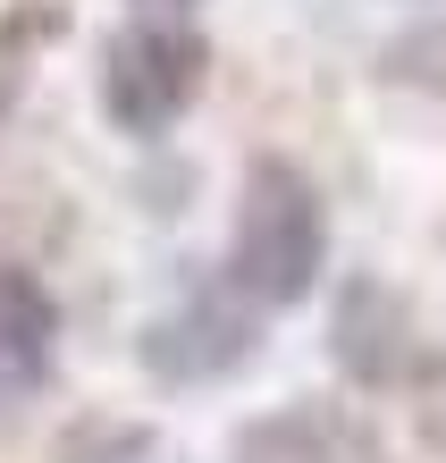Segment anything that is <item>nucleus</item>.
Returning <instances> with one entry per match:
<instances>
[{
    "label": "nucleus",
    "mask_w": 446,
    "mask_h": 463,
    "mask_svg": "<svg viewBox=\"0 0 446 463\" xmlns=\"http://www.w3.org/2000/svg\"><path fill=\"white\" fill-rule=\"evenodd\" d=\"M328 261V203L295 160H253L236 185V228H228V287L253 304L287 312L320 287Z\"/></svg>",
    "instance_id": "1"
},
{
    "label": "nucleus",
    "mask_w": 446,
    "mask_h": 463,
    "mask_svg": "<svg viewBox=\"0 0 446 463\" xmlns=\"http://www.w3.org/2000/svg\"><path fill=\"white\" fill-rule=\"evenodd\" d=\"M211 76V43L185 17H135L101 43V110L119 135H169Z\"/></svg>",
    "instance_id": "2"
},
{
    "label": "nucleus",
    "mask_w": 446,
    "mask_h": 463,
    "mask_svg": "<svg viewBox=\"0 0 446 463\" xmlns=\"http://www.w3.org/2000/svg\"><path fill=\"white\" fill-rule=\"evenodd\" d=\"M253 354H261V337H253V320H244L228 295H194L185 312H169V320L144 329V371L177 379V388L219 379V371H244Z\"/></svg>",
    "instance_id": "3"
},
{
    "label": "nucleus",
    "mask_w": 446,
    "mask_h": 463,
    "mask_svg": "<svg viewBox=\"0 0 446 463\" xmlns=\"http://www.w3.org/2000/svg\"><path fill=\"white\" fill-rule=\"evenodd\" d=\"M236 463H387L346 404H287L236 439Z\"/></svg>",
    "instance_id": "4"
},
{
    "label": "nucleus",
    "mask_w": 446,
    "mask_h": 463,
    "mask_svg": "<svg viewBox=\"0 0 446 463\" xmlns=\"http://www.w3.org/2000/svg\"><path fill=\"white\" fill-rule=\"evenodd\" d=\"M51 354H60V304L43 295L34 269L0 261V404H17L25 388H43Z\"/></svg>",
    "instance_id": "5"
},
{
    "label": "nucleus",
    "mask_w": 446,
    "mask_h": 463,
    "mask_svg": "<svg viewBox=\"0 0 446 463\" xmlns=\"http://www.w3.org/2000/svg\"><path fill=\"white\" fill-rule=\"evenodd\" d=\"M60 463H185V455H169L152 430H135V421H85V430L60 439Z\"/></svg>",
    "instance_id": "6"
}]
</instances>
